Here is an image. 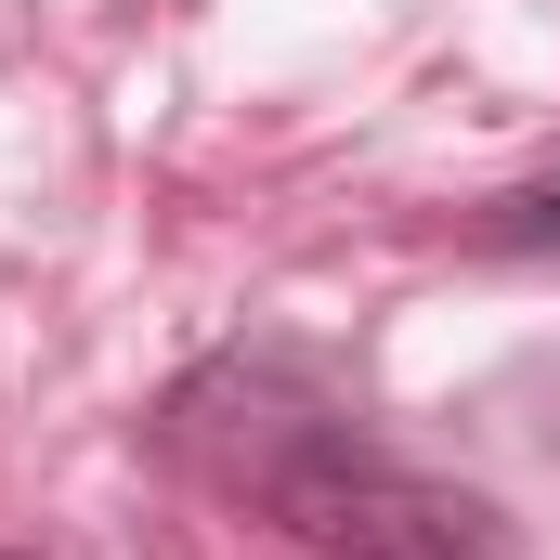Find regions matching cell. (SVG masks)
I'll return each mask as SVG.
<instances>
[{
	"mask_svg": "<svg viewBox=\"0 0 560 560\" xmlns=\"http://www.w3.org/2000/svg\"><path fill=\"white\" fill-rule=\"evenodd\" d=\"M469 248H495V261H548V248H560V156L469 209Z\"/></svg>",
	"mask_w": 560,
	"mask_h": 560,
	"instance_id": "cell-1",
	"label": "cell"
},
{
	"mask_svg": "<svg viewBox=\"0 0 560 560\" xmlns=\"http://www.w3.org/2000/svg\"><path fill=\"white\" fill-rule=\"evenodd\" d=\"M0 560H26V548H0Z\"/></svg>",
	"mask_w": 560,
	"mask_h": 560,
	"instance_id": "cell-2",
	"label": "cell"
}]
</instances>
